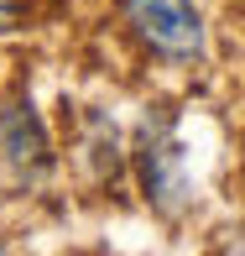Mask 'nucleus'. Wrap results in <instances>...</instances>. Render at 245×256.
I'll return each mask as SVG.
<instances>
[{"mask_svg":"<svg viewBox=\"0 0 245 256\" xmlns=\"http://www.w3.org/2000/svg\"><path fill=\"white\" fill-rule=\"evenodd\" d=\"M136 157H141V188H146L151 209H162V214H183L188 199H193V183H188V152H183L172 120H162V115L146 120Z\"/></svg>","mask_w":245,"mask_h":256,"instance_id":"obj_1","label":"nucleus"},{"mask_svg":"<svg viewBox=\"0 0 245 256\" xmlns=\"http://www.w3.org/2000/svg\"><path fill=\"white\" fill-rule=\"evenodd\" d=\"M120 10L151 52L172 63H193L204 52V16L193 0H120Z\"/></svg>","mask_w":245,"mask_h":256,"instance_id":"obj_2","label":"nucleus"},{"mask_svg":"<svg viewBox=\"0 0 245 256\" xmlns=\"http://www.w3.org/2000/svg\"><path fill=\"white\" fill-rule=\"evenodd\" d=\"M0 162L21 183L47 172V162H52L47 157V131H42V115L31 110V100H10L0 110Z\"/></svg>","mask_w":245,"mask_h":256,"instance_id":"obj_3","label":"nucleus"},{"mask_svg":"<svg viewBox=\"0 0 245 256\" xmlns=\"http://www.w3.org/2000/svg\"><path fill=\"white\" fill-rule=\"evenodd\" d=\"M10 16H16V6H10V0H0V32L10 26Z\"/></svg>","mask_w":245,"mask_h":256,"instance_id":"obj_4","label":"nucleus"}]
</instances>
